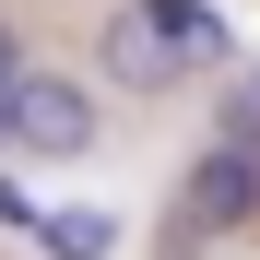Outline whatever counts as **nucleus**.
Returning <instances> with one entry per match:
<instances>
[{
    "label": "nucleus",
    "mask_w": 260,
    "mask_h": 260,
    "mask_svg": "<svg viewBox=\"0 0 260 260\" xmlns=\"http://www.w3.org/2000/svg\"><path fill=\"white\" fill-rule=\"evenodd\" d=\"M0 142H24V154H48V166L95 154V95H83L71 71H24L12 95H0Z\"/></svg>",
    "instance_id": "obj_1"
},
{
    "label": "nucleus",
    "mask_w": 260,
    "mask_h": 260,
    "mask_svg": "<svg viewBox=\"0 0 260 260\" xmlns=\"http://www.w3.org/2000/svg\"><path fill=\"white\" fill-rule=\"evenodd\" d=\"M95 59H107L118 95H178L189 83V48H178V24H166L154 0H118V12L95 24Z\"/></svg>",
    "instance_id": "obj_2"
},
{
    "label": "nucleus",
    "mask_w": 260,
    "mask_h": 260,
    "mask_svg": "<svg viewBox=\"0 0 260 260\" xmlns=\"http://www.w3.org/2000/svg\"><path fill=\"white\" fill-rule=\"evenodd\" d=\"M178 213L201 237H237L248 213H260V142H213L201 166H189V189H178Z\"/></svg>",
    "instance_id": "obj_3"
},
{
    "label": "nucleus",
    "mask_w": 260,
    "mask_h": 260,
    "mask_svg": "<svg viewBox=\"0 0 260 260\" xmlns=\"http://www.w3.org/2000/svg\"><path fill=\"white\" fill-rule=\"evenodd\" d=\"M166 24H178V48H189V71H237V24L213 12V0H154Z\"/></svg>",
    "instance_id": "obj_4"
},
{
    "label": "nucleus",
    "mask_w": 260,
    "mask_h": 260,
    "mask_svg": "<svg viewBox=\"0 0 260 260\" xmlns=\"http://www.w3.org/2000/svg\"><path fill=\"white\" fill-rule=\"evenodd\" d=\"M213 142H260V59L213 71Z\"/></svg>",
    "instance_id": "obj_5"
},
{
    "label": "nucleus",
    "mask_w": 260,
    "mask_h": 260,
    "mask_svg": "<svg viewBox=\"0 0 260 260\" xmlns=\"http://www.w3.org/2000/svg\"><path fill=\"white\" fill-rule=\"evenodd\" d=\"M36 237H48V260H107V248H118V213H95V201H71V213H48Z\"/></svg>",
    "instance_id": "obj_6"
},
{
    "label": "nucleus",
    "mask_w": 260,
    "mask_h": 260,
    "mask_svg": "<svg viewBox=\"0 0 260 260\" xmlns=\"http://www.w3.org/2000/svg\"><path fill=\"white\" fill-rule=\"evenodd\" d=\"M24 71H36V59H24V36H12V24H0V95H12V83H24Z\"/></svg>",
    "instance_id": "obj_7"
}]
</instances>
